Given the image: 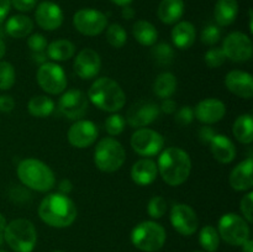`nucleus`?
I'll use <instances>...</instances> for the list:
<instances>
[{
  "label": "nucleus",
  "mask_w": 253,
  "mask_h": 252,
  "mask_svg": "<svg viewBox=\"0 0 253 252\" xmlns=\"http://www.w3.org/2000/svg\"><path fill=\"white\" fill-rule=\"evenodd\" d=\"M184 10L185 5L183 0H162L158 5V19L163 24H175L182 19Z\"/></svg>",
  "instance_id": "393cba45"
},
{
  "label": "nucleus",
  "mask_w": 253,
  "mask_h": 252,
  "mask_svg": "<svg viewBox=\"0 0 253 252\" xmlns=\"http://www.w3.org/2000/svg\"><path fill=\"white\" fill-rule=\"evenodd\" d=\"M10 2L14 9L21 12L31 11L37 5V0H10Z\"/></svg>",
  "instance_id": "c03bdc74"
},
{
  "label": "nucleus",
  "mask_w": 253,
  "mask_h": 252,
  "mask_svg": "<svg viewBox=\"0 0 253 252\" xmlns=\"http://www.w3.org/2000/svg\"><path fill=\"white\" fill-rule=\"evenodd\" d=\"M34 30V21L26 15H14L5 24V32L14 39L27 37Z\"/></svg>",
  "instance_id": "bb28decb"
},
{
  "label": "nucleus",
  "mask_w": 253,
  "mask_h": 252,
  "mask_svg": "<svg viewBox=\"0 0 253 252\" xmlns=\"http://www.w3.org/2000/svg\"><path fill=\"white\" fill-rule=\"evenodd\" d=\"M35 19L42 30L54 31L62 26L64 16L58 4L53 1H42L36 6Z\"/></svg>",
  "instance_id": "dca6fc26"
},
{
  "label": "nucleus",
  "mask_w": 253,
  "mask_h": 252,
  "mask_svg": "<svg viewBox=\"0 0 253 252\" xmlns=\"http://www.w3.org/2000/svg\"><path fill=\"white\" fill-rule=\"evenodd\" d=\"M111 1H113L115 5H119V6L124 7V6H127V5H130L133 0H111Z\"/></svg>",
  "instance_id": "5fc2aeb1"
},
{
  "label": "nucleus",
  "mask_w": 253,
  "mask_h": 252,
  "mask_svg": "<svg viewBox=\"0 0 253 252\" xmlns=\"http://www.w3.org/2000/svg\"><path fill=\"white\" fill-rule=\"evenodd\" d=\"M133 16H135V10H133L132 7L130 6V5L123 7V17H124V19L130 20V19H132Z\"/></svg>",
  "instance_id": "3c124183"
},
{
  "label": "nucleus",
  "mask_w": 253,
  "mask_h": 252,
  "mask_svg": "<svg viewBox=\"0 0 253 252\" xmlns=\"http://www.w3.org/2000/svg\"><path fill=\"white\" fill-rule=\"evenodd\" d=\"M199 244L207 252H215L219 249L220 235L211 225H207L200 230Z\"/></svg>",
  "instance_id": "473e14b6"
},
{
  "label": "nucleus",
  "mask_w": 253,
  "mask_h": 252,
  "mask_svg": "<svg viewBox=\"0 0 253 252\" xmlns=\"http://www.w3.org/2000/svg\"><path fill=\"white\" fill-rule=\"evenodd\" d=\"M0 252H6V251H4V250H0Z\"/></svg>",
  "instance_id": "680f3d73"
},
{
  "label": "nucleus",
  "mask_w": 253,
  "mask_h": 252,
  "mask_svg": "<svg viewBox=\"0 0 253 252\" xmlns=\"http://www.w3.org/2000/svg\"><path fill=\"white\" fill-rule=\"evenodd\" d=\"M58 108L67 119L81 120L88 111V98L79 89H69L59 98Z\"/></svg>",
  "instance_id": "ddd939ff"
},
{
  "label": "nucleus",
  "mask_w": 253,
  "mask_h": 252,
  "mask_svg": "<svg viewBox=\"0 0 253 252\" xmlns=\"http://www.w3.org/2000/svg\"><path fill=\"white\" fill-rule=\"evenodd\" d=\"M101 58L96 51L84 48L77 54L73 63V69L81 79H93L100 72Z\"/></svg>",
  "instance_id": "a211bd4d"
},
{
  "label": "nucleus",
  "mask_w": 253,
  "mask_h": 252,
  "mask_svg": "<svg viewBox=\"0 0 253 252\" xmlns=\"http://www.w3.org/2000/svg\"><path fill=\"white\" fill-rule=\"evenodd\" d=\"M253 160L251 157L240 162L230 173L229 182L232 189L246 192L253 188Z\"/></svg>",
  "instance_id": "412c9836"
},
{
  "label": "nucleus",
  "mask_w": 253,
  "mask_h": 252,
  "mask_svg": "<svg viewBox=\"0 0 253 252\" xmlns=\"http://www.w3.org/2000/svg\"><path fill=\"white\" fill-rule=\"evenodd\" d=\"M4 241L15 252H32L37 242L35 225L27 219H15L4 229Z\"/></svg>",
  "instance_id": "39448f33"
},
{
  "label": "nucleus",
  "mask_w": 253,
  "mask_h": 252,
  "mask_svg": "<svg viewBox=\"0 0 253 252\" xmlns=\"http://www.w3.org/2000/svg\"><path fill=\"white\" fill-rule=\"evenodd\" d=\"M241 246H242V252H253V242L251 239H249L246 242H244Z\"/></svg>",
  "instance_id": "864d4df0"
},
{
  "label": "nucleus",
  "mask_w": 253,
  "mask_h": 252,
  "mask_svg": "<svg viewBox=\"0 0 253 252\" xmlns=\"http://www.w3.org/2000/svg\"><path fill=\"white\" fill-rule=\"evenodd\" d=\"M167 210V202L161 195H155L147 204V212L152 219H161Z\"/></svg>",
  "instance_id": "4c0bfd02"
},
{
  "label": "nucleus",
  "mask_w": 253,
  "mask_h": 252,
  "mask_svg": "<svg viewBox=\"0 0 253 252\" xmlns=\"http://www.w3.org/2000/svg\"><path fill=\"white\" fill-rule=\"evenodd\" d=\"M232 133L239 142L250 145L253 141V119L251 114H242L232 125Z\"/></svg>",
  "instance_id": "c756f323"
},
{
  "label": "nucleus",
  "mask_w": 253,
  "mask_h": 252,
  "mask_svg": "<svg viewBox=\"0 0 253 252\" xmlns=\"http://www.w3.org/2000/svg\"><path fill=\"white\" fill-rule=\"evenodd\" d=\"M15 100L10 95L0 96V111L1 113H10L14 110Z\"/></svg>",
  "instance_id": "a18cd8bd"
},
{
  "label": "nucleus",
  "mask_w": 253,
  "mask_h": 252,
  "mask_svg": "<svg viewBox=\"0 0 253 252\" xmlns=\"http://www.w3.org/2000/svg\"><path fill=\"white\" fill-rule=\"evenodd\" d=\"M126 116L130 126L136 128L145 127L160 116V106L152 101H137L128 109Z\"/></svg>",
  "instance_id": "f3484780"
},
{
  "label": "nucleus",
  "mask_w": 253,
  "mask_h": 252,
  "mask_svg": "<svg viewBox=\"0 0 253 252\" xmlns=\"http://www.w3.org/2000/svg\"><path fill=\"white\" fill-rule=\"evenodd\" d=\"M157 168L165 183L170 187H178L189 178L192 160L187 151L179 147H168L161 151Z\"/></svg>",
  "instance_id": "f03ea898"
},
{
  "label": "nucleus",
  "mask_w": 253,
  "mask_h": 252,
  "mask_svg": "<svg viewBox=\"0 0 253 252\" xmlns=\"http://www.w3.org/2000/svg\"><path fill=\"white\" fill-rule=\"evenodd\" d=\"M77 207L73 200L62 193H51L40 203L39 216L48 226L63 229L76 221Z\"/></svg>",
  "instance_id": "f257e3e1"
},
{
  "label": "nucleus",
  "mask_w": 253,
  "mask_h": 252,
  "mask_svg": "<svg viewBox=\"0 0 253 252\" xmlns=\"http://www.w3.org/2000/svg\"><path fill=\"white\" fill-rule=\"evenodd\" d=\"M27 46L31 49L32 53H39V52L46 51L48 43H47V40L43 35L32 34L31 36L27 39Z\"/></svg>",
  "instance_id": "a19ab883"
},
{
  "label": "nucleus",
  "mask_w": 253,
  "mask_h": 252,
  "mask_svg": "<svg viewBox=\"0 0 253 252\" xmlns=\"http://www.w3.org/2000/svg\"><path fill=\"white\" fill-rule=\"evenodd\" d=\"M5 226H6V220H5L4 215H2L1 212H0V232L4 231Z\"/></svg>",
  "instance_id": "4d7b16f0"
},
{
  "label": "nucleus",
  "mask_w": 253,
  "mask_h": 252,
  "mask_svg": "<svg viewBox=\"0 0 253 252\" xmlns=\"http://www.w3.org/2000/svg\"><path fill=\"white\" fill-rule=\"evenodd\" d=\"M226 59L232 62H246L251 59L253 53L252 41L244 32H231L227 35L222 43Z\"/></svg>",
  "instance_id": "f8f14e48"
},
{
  "label": "nucleus",
  "mask_w": 253,
  "mask_h": 252,
  "mask_svg": "<svg viewBox=\"0 0 253 252\" xmlns=\"http://www.w3.org/2000/svg\"><path fill=\"white\" fill-rule=\"evenodd\" d=\"M27 109L32 116L43 119L54 111V101L47 95H35L29 100Z\"/></svg>",
  "instance_id": "2f4dec72"
},
{
  "label": "nucleus",
  "mask_w": 253,
  "mask_h": 252,
  "mask_svg": "<svg viewBox=\"0 0 253 252\" xmlns=\"http://www.w3.org/2000/svg\"><path fill=\"white\" fill-rule=\"evenodd\" d=\"M15 68L10 62H0V90H9L15 84Z\"/></svg>",
  "instance_id": "c9c22d12"
},
{
  "label": "nucleus",
  "mask_w": 253,
  "mask_h": 252,
  "mask_svg": "<svg viewBox=\"0 0 253 252\" xmlns=\"http://www.w3.org/2000/svg\"><path fill=\"white\" fill-rule=\"evenodd\" d=\"M169 220L172 226L178 234L183 236H190L199 226V219L197 212L188 204H175L170 209Z\"/></svg>",
  "instance_id": "4468645a"
},
{
  "label": "nucleus",
  "mask_w": 253,
  "mask_h": 252,
  "mask_svg": "<svg viewBox=\"0 0 253 252\" xmlns=\"http://www.w3.org/2000/svg\"><path fill=\"white\" fill-rule=\"evenodd\" d=\"M170 36H172V41L177 48L188 49L194 44L197 31L192 22L180 21L173 27Z\"/></svg>",
  "instance_id": "b1692460"
},
{
  "label": "nucleus",
  "mask_w": 253,
  "mask_h": 252,
  "mask_svg": "<svg viewBox=\"0 0 253 252\" xmlns=\"http://www.w3.org/2000/svg\"><path fill=\"white\" fill-rule=\"evenodd\" d=\"M106 41L114 48H121L127 42V34L120 24H111L106 27Z\"/></svg>",
  "instance_id": "72a5a7b5"
},
{
  "label": "nucleus",
  "mask_w": 253,
  "mask_h": 252,
  "mask_svg": "<svg viewBox=\"0 0 253 252\" xmlns=\"http://www.w3.org/2000/svg\"><path fill=\"white\" fill-rule=\"evenodd\" d=\"M239 14L237 0H217L214 7L215 21L219 26H230L234 24Z\"/></svg>",
  "instance_id": "a878e982"
},
{
  "label": "nucleus",
  "mask_w": 253,
  "mask_h": 252,
  "mask_svg": "<svg viewBox=\"0 0 253 252\" xmlns=\"http://www.w3.org/2000/svg\"><path fill=\"white\" fill-rule=\"evenodd\" d=\"M47 57L53 62H64L76 53V46L69 40H56L47 46Z\"/></svg>",
  "instance_id": "c85d7f7f"
},
{
  "label": "nucleus",
  "mask_w": 253,
  "mask_h": 252,
  "mask_svg": "<svg viewBox=\"0 0 253 252\" xmlns=\"http://www.w3.org/2000/svg\"><path fill=\"white\" fill-rule=\"evenodd\" d=\"M2 34H4V32L1 31V29H0V39H1V36H2Z\"/></svg>",
  "instance_id": "bf43d9fd"
},
{
  "label": "nucleus",
  "mask_w": 253,
  "mask_h": 252,
  "mask_svg": "<svg viewBox=\"0 0 253 252\" xmlns=\"http://www.w3.org/2000/svg\"><path fill=\"white\" fill-rule=\"evenodd\" d=\"M2 242H4V235H2V232H0V247L2 246Z\"/></svg>",
  "instance_id": "13d9d810"
},
{
  "label": "nucleus",
  "mask_w": 253,
  "mask_h": 252,
  "mask_svg": "<svg viewBox=\"0 0 253 252\" xmlns=\"http://www.w3.org/2000/svg\"><path fill=\"white\" fill-rule=\"evenodd\" d=\"M36 79L42 90L51 95L62 94L67 88L66 72L56 62L41 64L37 71Z\"/></svg>",
  "instance_id": "1a4fd4ad"
},
{
  "label": "nucleus",
  "mask_w": 253,
  "mask_h": 252,
  "mask_svg": "<svg viewBox=\"0 0 253 252\" xmlns=\"http://www.w3.org/2000/svg\"><path fill=\"white\" fill-rule=\"evenodd\" d=\"M219 235L226 244L241 246L250 239V225L235 212H227L219 220Z\"/></svg>",
  "instance_id": "6e6552de"
},
{
  "label": "nucleus",
  "mask_w": 253,
  "mask_h": 252,
  "mask_svg": "<svg viewBox=\"0 0 253 252\" xmlns=\"http://www.w3.org/2000/svg\"><path fill=\"white\" fill-rule=\"evenodd\" d=\"M167 234L162 225L155 221H142L131 231V242L143 252L160 251L166 244Z\"/></svg>",
  "instance_id": "0eeeda50"
},
{
  "label": "nucleus",
  "mask_w": 253,
  "mask_h": 252,
  "mask_svg": "<svg viewBox=\"0 0 253 252\" xmlns=\"http://www.w3.org/2000/svg\"><path fill=\"white\" fill-rule=\"evenodd\" d=\"M151 53H152V57L156 61V63L160 64V66H169L175 56L174 49L172 48L170 44L166 43V42L156 44Z\"/></svg>",
  "instance_id": "f704fd0d"
},
{
  "label": "nucleus",
  "mask_w": 253,
  "mask_h": 252,
  "mask_svg": "<svg viewBox=\"0 0 253 252\" xmlns=\"http://www.w3.org/2000/svg\"><path fill=\"white\" fill-rule=\"evenodd\" d=\"M5 53H6V46H5L4 41L0 39V59L5 56Z\"/></svg>",
  "instance_id": "6e6d98bb"
},
{
  "label": "nucleus",
  "mask_w": 253,
  "mask_h": 252,
  "mask_svg": "<svg viewBox=\"0 0 253 252\" xmlns=\"http://www.w3.org/2000/svg\"><path fill=\"white\" fill-rule=\"evenodd\" d=\"M17 177L26 188L36 192H48L54 187V173L48 166L36 158H26L17 165Z\"/></svg>",
  "instance_id": "20e7f679"
},
{
  "label": "nucleus",
  "mask_w": 253,
  "mask_h": 252,
  "mask_svg": "<svg viewBox=\"0 0 253 252\" xmlns=\"http://www.w3.org/2000/svg\"><path fill=\"white\" fill-rule=\"evenodd\" d=\"M11 7V2L10 0H0V24L6 19L7 14Z\"/></svg>",
  "instance_id": "09e8293b"
},
{
  "label": "nucleus",
  "mask_w": 253,
  "mask_h": 252,
  "mask_svg": "<svg viewBox=\"0 0 253 252\" xmlns=\"http://www.w3.org/2000/svg\"><path fill=\"white\" fill-rule=\"evenodd\" d=\"M99 130L98 126L90 120H77L69 127L67 137L68 142L76 148H86L93 145L98 138Z\"/></svg>",
  "instance_id": "2eb2a0df"
},
{
  "label": "nucleus",
  "mask_w": 253,
  "mask_h": 252,
  "mask_svg": "<svg viewBox=\"0 0 253 252\" xmlns=\"http://www.w3.org/2000/svg\"><path fill=\"white\" fill-rule=\"evenodd\" d=\"M193 119H194V110L189 105L182 106L174 115V121L178 126L190 125Z\"/></svg>",
  "instance_id": "79ce46f5"
},
{
  "label": "nucleus",
  "mask_w": 253,
  "mask_h": 252,
  "mask_svg": "<svg viewBox=\"0 0 253 252\" xmlns=\"http://www.w3.org/2000/svg\"><path fill=\"white\" fill-rule=\"evenodd\" d=\"M125 160V148L116 138L111 136L101 138L94 151V163L101 172H116L123 167Z\"/></svg>",
  "instance_id": "423d86ee"
},
{
  "label": "nucleus",
  "mask_w": 253,
  "mask_h": 252,
  "mask_svg": "<svg viewBox=\"0 0 253 252\" xmlns=\"http://www.w3.org/2000/svg\"><path fill=\"white\" fill-rule=\"evenodd\" d=\"M194 252H202V251H194Z\"/></svg>",
  "instance_id": "e2e57ef3"
},
{
  "label": "nucleus",
  "mask_w": 253,
  "mask_h": 252,
  "mask_svg": "<svg viewBox=\"0 0 253 252\" xmlns=\"http://www.w3.org/2000/svg\"><path fill=\"white\" fill-rule=\"evenodd\" d=\"M32 57H34L35 61L39 62V63H41V64L46 63L47 54L44 53V52H39V53H32Z\"/></svg>",
  "instance_id": "603ef678"
},
{
  "label": "nucleus",
  "mask_w": 253,
  "mask_h": 252,
  "mask_svg": "<svg viewBox=\"0 0 253 252\" xmlns=\"http://www.w3.org/2000/svg\"><path fill=\"white\" fill-rule=\"evenodd\" d=\"M132 35L136 41L146 47L155 46L158 39V31L155 25L146 20H138L132 27Z\"/></svg>",
  "instance_id": "cd10ccee"
},
{
  "label": "nucleus",
  "mask_w": 253,
  "mask_h": 252,
  "mask_svg": "<svg viewBox=\"0 0 253 252\" xmlns=\"http://www.w3.org/2000/svg\"><path fill=\"white\" fill-rule=\"evenodd\" d=\"M126 121L125 119L123 118V115L120 114H111L108 118L105 119V123H104V126H105L106 132L110 136H118L125 130Z\"/></svg>",
  "instance_id": "e433bc0d"
},
{
  "label": "nucleus",
  "mask_w": 253,
  "mask_h": 252,
  "mask_svg": "<svg viewBox=\"0 0 253 252\" xmlns=\"http://www.w3.org/2000/svg\"><path fill=\"white\" fill-rule=\"evenodd\" d=\"M73 25L78 32L85 36H98L108 27V19L95 9H81L74 14Z\"/></svg>",
  "instance_id": "9b49d317"
},
{
  "label": "nucleus",
  "mask_w": 253,
  "mask_h": 252,
  "mask_svg": "<svg viewBox=\"0 0 253 252\" xmlns=\"http://www.w3.org/2000/svg\"><path fill=\"white\" fill-rule=\"evenodd\" d=\"M130 175L131 179L141 187L152 184L158 175L157 163L150 158H142L132 166Z\"/></svg>",
  "instance_id": "4be33fe9"
},
{
  "label": "nucleus",
  "mask_w": 253,
  "mask_h": 252,
  "mask_svg": "<svg viewBox=\"0 0 253 252\" xmlns=\"http://www.w3.org/2000/svg\"><path fill=\"white\" fill-rule=\"evenodd\" d=\"M252 208H253V192H249L240 202V210H241L244 219L246 220L249 224L253 221L252 217Z\"/></svg>",
  "instance_id": "37998d69"
},
{
  "label": "nucleus",
  "mask_w": 253,
  "mask_h": 252,
  "mask_svg": "<svg viewBox=\"0 0 253 252\" xmlns=\"http://www.w3.org/2000/svg\"><path fill=\"white\" fill-rule=\"evenodd\" d=\"M53 252H64V251H61V250H56V251H53Z\"/></svg>",
  "instance_id": "052dcab7"
},
{
  "label": "nucleus",
  "mask_w": 253,
  "mask_h": 252,
  "mask_svg": "<svg viewBox=\"0 0 253 252\" xmlns=\"http://www.w3.org/2000/svg\"><path fill=\"white\" fill-rule=\"evenodd\" d=\"M130 143L138 156L147 158L161 153L165 146V138L152 128L141 127L132 133Z\"/></svg>",
  "instance_id": "9d476101"
},
{
  "label": "nucleus",
  "mask_w": 253,
  "mask_h": 252,
  "mask_svg": "<svg viewBox=\"0 0 253 252\" xmlns=\"http://www.w3.org/2000/svg\"><path fill=\"white\" fill-rule=\"evenodd\" d=\"M204 61L209 68H219V67H221L222 64L225 63L226 57H225L224 51H222L221 48L214 47V48H210L209 51L205 53Z\"/></svg>",
  "instance_id": "58836bf2"
},
{
  "label": "nucleus",
  "mask_w": 253,
  "mask_h": 252,
  "mask_svg": "<svg viewBox=\"0 0 253 252\" xmlns=\"http://www.w3.org/2000/svg\"><path fill=\"white\" fill-rule=\"evenodd\" d=\"M215 135H216V132H215L211 127H209V126H203L199 131L200 141H202L203 143H208V145H209L210 141L212 140V137H214Z\"/></svg>",
  "instance_id": "49530a36"
},
{
  "label": "nucleus",
  "mask_w": 253,
  "mask_h": 252,
  "mask_svg": "<svg viewBox=\"0 0 253 252\" xmlns=\"http://www.w3.org/2000/svg\"><path fill=\"white\" fill-rule=\"evenodd\" d=\"M88 98L98 109L116 113L126 104L125 91L118 82L108 77L98 78L88 90Z\"/></svg>",
  "instance_id": "7ed1b4c3"
},
{
  "label": "nucleus",
  "mask_w": 253,
  "mask_h": 252,
  "mask_svg": "<svg viewBox=\"0 0 253 252\" xmlns=\"http://www.w3.org/2000/svg\"><path fill=\"white\" fill-rule=\"evenodd\" d=\"M160 110H162L163 113H166V114L175 113V110H177V103H175L174 100H172L170 98L163 99L162 104H161Z\"/></svg>",
  "instance_id": "de8ad7c7"
},
{
  "label": "nucleus",
  "mask_w": 253,
  "mask_h": 252,
  "mask_svg": "<svg viewBox=\"0 0 253 252\" xmlns=\"http://www.w3.org/2000/svg\"><path fill=\"white\" fill-rule=\"evenodd\" d=\"M210 151L215 160L220 163H231L236 157V147L226 135L216 133L210 141Z\"/></svg>",
  "instance_id": "5701e85b"
},
{
  "label": "nucleus",
  "mask_w": 253,
  "mask_h": 252,
  "mask_svg": "<svg viewBox=\"0 0 253 252\" xmlns=\"http://www.w3.org/2000/svg\"><path fill=\"white\" fill-rule=\"evenodd\" d=\"M225 85L239 98L251 99L253 96V78L247 72L240 69L230 71L225 77Z\"/></svg>",
  "instance_id": "aec40b11"
},
{
  "label": "nucleus",
  "mask_w": 253,
  "mask_h": 252,
  "mask_svg": "<svg viewBox=\"0 0 253 252\" xmlns=\"http://www.w3.org/2000/svg\"><path fill=\"white\" fill-rule=\"evenodd\" d=\"M177 90V78L170 72L158 74L153 83V91L161 99L170 98Z\"/></svg>",
  "instance_id": "7c9ffc66"
},
{
  "label": "nucleus",
  "mask_w": 253,
  "mask_h": 252,
  "mask_svg": "<svg viewBox=\"0 0 253 252\" xmlns=\"http://www.w3.org/2000/svg\"><path fill=\"white\" fill-rule=\"evenodd\" d=\"M72 189H73V184H72V182L69 179H63L61 180V183H59L58 185V193H62V194H66L68 195L69 193L72 192Z\"/></svg>",
  "instance_id": "8fccbe9b"
},
{
  "label": "nucleus",
  "mask_w": 253,
  "mask_h": 252,
  "mask_svg": "<svg viewBox=\"0 0 253 252\" xmlns=\"http://www.w3.org/2000/svg\"><path fill=\"white\" fill-rule=\"evenodd\" d=\"M221 37V30L216 25H208L200 34V41L208 46H214Z\"/></svg>",
  "instance_id": "ea45409f"
},
{
  "label": "nucleus",
  "mask_w": 253,
  "mask_h": 252,
  "mask_svg": "<svg viewBox=\"0 0 253 252\" xmlns=\"http://www.w3.org/2000/svg\"><path fill=\"white\" fill-rule=\"evenodd\" d=\"M226 114V105L221 100L208 98L199 101L194 109V116L205 125L219 123Z\"/></svg>",
  "instance_id": "6ab92c4d"
}]
</instances>
